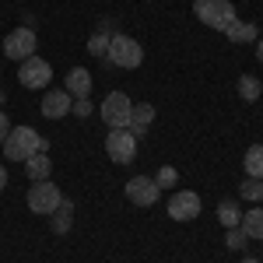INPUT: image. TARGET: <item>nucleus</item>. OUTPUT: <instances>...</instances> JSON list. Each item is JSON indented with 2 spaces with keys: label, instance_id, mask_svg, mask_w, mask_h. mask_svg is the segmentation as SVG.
I'll use <instances>...</instances> for the list:
<instances>
[{
  "label": "nucleus",
  "instance_id": "obj_10",
  "mask_svg": "<svg viewBox=\"0 0 263 263\" xmlns=\"http://www.w3.org/2000/svg\"><path fill=\"white\" fill-rule=\"evenodd\" d=\"M168 218L172 221H193L200 218V197L193 190H179L168 197Z\"/></svg>",
  "mask_w": 263,
  "mask_h": 263
},
{
  "label": "nucleus",
  "instance_id": "obj_28",
  "mask_svg": "<svg viewBox=\"0 0 263 263\" xmlns=\"http://www.w3.org/2000/svg\"><path fill=\"white\" fill-rule=\"evenodd\" d=\"M4 186H7V168L0 165V190H4Z\"/></svg>",
  "mask_w": 263,
  "mask_h": 263
},
{
  "label": "nucleus",
  "instance_id": "obj_23",
  "mask_svg": "<svg viewBox=\"0 0 263 263\" xmlns=\"http://www.w3.org/2000/svg\"><path fill=\"white\" fill-rule=\"evenodd\" d=\"M155 182H158V190H168V186H176V182H179V172H176L172 165H162V168L155 172Z\"/></svg>",
  "mask_w": 263,
  "mask_h": 263
},
{
  "label": "nucleus",
  "instance_id": "obj_8",
  "mask_svg": "<svg viewBox=\"0 0 263 263\" xmlns=\"http://www.w3.org/2000/svg\"><path fill=\"white\" fill-rule=\"evenodd\" d=\"M18 81H21V88H28V91L46 88V84L53 81V67H49V60H42V57H28V60L18 67Z\"/></svg>",
  "mask_w": 263,
  "mask_h": 263
},
{
  "label": "nucleus",
  "instance_id": "obj_26",
  "mask_svg": "<svg viewBox=\"0 0 263 263\" xmlns=\"http://www.w3.org/2000/svg\"><path fill=\"white\" fill-rule=\"evenodd\" d=\"M95 32H99V35H109V39H112V35H120V32H116V18H102Z\"/></svg>",
  "mask_w": 263,
  "mask_h": 263
},
{
  "label": "nucleus",
  "instance_id": "obj_17",
  "mask_svg": "<svg viewBox=\"0 0 263 263\" xmlns=\"http://www.w3.org/2000/svg\"><path fill=\"white\" fill-rule=\"evenodd\" d=\"M53 232H57V235H67V232H70V224H74V203L70 200H63L60 207H57V211H53Z\"/></svg>",
  "mask_w": 263,
  "mask_h": 263
},
{
  "label": "nucleus",
  "instance_id": "obj_27",
  "mask_svg": "<svg viewBox=\"0 0 263 263\" xmlns=\"http://www.w3.org/2000/svg\"><path fill=\"white\" fill-rule=\"evenodd\" d=\"M7 134H11V120H7V112L0 109V144L7 141Z\"/></svg>",
  "mask_w": 263,
  "mask_h": 263
},
{
  "label": "nucleus",
  "instance_id": "obj_12",
  "mask_svg": "<svg viewBox=\"0 0 263 263\" xmlns=\"http://www.w3.org/2000/svg\"><path fill=\"white\" fill-rule=\"evenodd\" d=\"M91 74L84 70V67H74V70H67V78H63V88L70 91V99H88L91 95Z\"/></svg>",
  "mask_w": 263,
  "mask_h": 263
},
{
  "label": "nucleus",
  "instance_id": "obj_7",
  "mask_svg": "<svg viewBox=\"0 0 263 263\" xmlns=\"http://www.w3.org/2000/svg\"><path fill=\"white\" fill-rule=\"evenodd\" d=\"M105 155L116 165H130L137 158V137L130 130H109L105 134Z\"/></svg>",
  "mask_w": 263,
  "mask_h": 263
},
{
  "label": "nucleus",
  "instance_id": "obj_1",
  "mask_svg": "<svg viewBox=\"0 0 263 263\" xmlns=\"http://www.w3.org/2000/svg\"><path fill=\"white\" fill-rule=\"evenodd\" d=\"M4 147V158L7 162H28L32 155H39V151H49V141L42 137L39 130H32V126H11V134H7V141L0 144Z\"/></svg>",
  "mask_w": 263,
  "mask_h": 263
},
{
  "label": "nucleus",
  "instance_id": "obj_11",
  "mask_svg": "<svg viewBox=\"0 0 263 263\" xmlns=\"http://www.w3.org/2000/svg\"><path fill=\"white\" fill-rule=\"evenodd\" d=\"M70 105H74L70 91H67V88H57V91H46V99H42L39 112L46 116V120H63V116L70 112Z\"/></svg>",
  "mask_w": 263,
  "mask_h": 263
},
{
  "label": "nucleus",
  "instance_id": "obj_15",
  "mask_svg": "<svg viewBox=\"0 0 263 263\" xmlns=\"http://www.w3.org/2000/svg\"><path fill=\"white\" fill-rule=\"evenodd\" d=\"M151 123H155V105H147V102H141V105H134V116H130V126H126V130H130L134 137H137V134L144 137Z\"/></svg>",
  "mask_w": 263,
  "mask_h": 263
},
{
  "label": "nucleus",
  "instance_id": "obj_24",
  "mask_svg": "<svg viewBox=\"0 0 263 263\" xmlns=\"http://www.w3.org/2000/svg\"><path fill=\"white\" fill-rule=\"evenodd\" d=\"M88 53H91V57H102V60H105V53H109V35H99V32H95V35L88 39Z\"/></svg>",
  "mask_w": 263,
  "mask_h": 263
},
{
  "label": "nucleus",
  "instance_id": "obj_25",
  "mask_svg": "<svg viewBox=\"0 0 263 263\" xmlns=\"http://www.w3.org/2000/svg\"><path fill=\"white\" fill-rule=\"evenodd\" d=\"M70 112H74L78 120H88V116L95 112V102H91V99H74V105H70Z\"/></svg>",
  "mask_w": 263,
  "mask_h": 263
},
{
  "label": "nucleus",
  "instance_id": "obj_4",
  "mask_svg": "<svg viewBox=\"0 0 263 263\" xmlns=\"http://www.w3.org/2000/svg\"><path fill=\"white\" fill-rule=\"evenodd\" d=\"M193 11H197V18H200L207 28H214V32H224L232 21H239L232 0H197Z\"/></svg>",
  "mask_w": 263,
  "mask_h": 263
},
{
  "label": "nucleus",
  "instance_id": "obj_14",
  "mask_svg": "<svg viewBox=\"0 0 263 263\" xmlns=\"http://www.w3.org/2000/svg\"><path fill=\"white\" fill-rule=\"evenodd\" d=\"M260 35V28L253 25V21H232L228 28H224V39L235 42V46H242V42H256Z\"/></svg>",
  "mask_w": 263,
  "mask_h": 263
},
{
  "label": "nucleus",
  "instance_id": "obj_5",
  "mask_svg": "<svg viewBox=\"0 0 263 263\" xmlns=\"http://www.w3.org/2000/svg\"><path fill=\"white\" fill-rule=\"evenodd\" d=\"M35 49H39V39H35V28L32 25H21V28L4 35V57L7 60L25 63L28 57H35Z\"/></svg>",
  "mask_w": 263,
  "mask_h": 263
},
{
  "label": "nucleus",
  "instance_id": "obj_21",
  "mask_svg": "<svg viewBox=\"0 0 263 263\" xmlns=\"http://www.w3.org/2000/svg\"><path fill=\"white\" fill-rule=\"evenodd\" d=\"M239 193H242V200H249V203L263 200V179H249V176H246L242 186H239Z\"/></svg>",
  "mask_w": 263,
  "mask_h": 263
},
{
  "label": "nucleus",
  "instance_id": "obj_18",
  "mask_svg": "<svg viewBox=\"0 0 263 263\" xmlns=\"http://www.w3.org/2000/svg\"><path fill=\"white\" fill-rule=\"evenodd\" d=\"M242 168L249 179H263V144H253L242 158Z\"/></svg>",
  "mask_w": 263,
  "mask_h": 263
},
{
  "label": "nucleus",
  "instance_id": "obj_6",
  "mask_svg": "<svg viewBox=\"0 0 263 263\" xmlns=\"http://www.w3.org/2000/svg\"><path fill=\"white\" fill-rule=\"evenodd\" d=\"M60 203H63V193L57 190L53 179L32 182V190H28V211H32V214H53Z\"/></svg>",
  "mask_w": 263,
  "mask_h": 263
},
{
  "label": "nucleus",
  "instance_id": "obj_2",
  "mask_svg": "<svg viewBox=\"0 0 263 263\" xmlns=\"http://www.w3.org/2000/svg\"><path fill=\"white\" fill-rule=\"evenodd\" d=\"M99 116L105 120L109 130H126L130 126V116H134V102L126 91H109L99 105Z\"/></svg>",
  "mask_w": 263,
  "mask_h": 263
},
{
  "label": "nucleus",
  "instance_id": "obj_30",
  "mask_svg": "<svg viewBox=\"0 0 263 263\" xmlns=\"http://www.w3.org/2000/svg\"><path fill=\"white\" fill-rule=\"evenodd\" d=\"M242 263H260V260H256V256H246V260Z\"/></svg>",
  "mask_w": 263,
  "mask_h": 263
},
{
  "label": "nucleus",
  "instance_id": "obj_22",
  "mask_svg": "<svg viewBox=\"0 0 263 263\" xmlns=\"http://www.w3.org/2000/svg\"><path fill=\"white\" fill-rule=\"evenodd\" d=\"M228 235H224V246L232 249V253H242L246 246H249V239H246V232L242 228H224Z\"/></svg>",
  "mask_w": 263,
  "mask_h": 263
},
{
  "label": "nucleus",
  "instance_id": "obj_16",
  "mask_svg": "<svg viewBox=\"0 0 263 263\" xmlns=\"http://www.w3.org/2000/svg\"><path fill=\"white\" fill-rule=\"evenodd\" d=\"M239 228L246 232L249 242H253V239H263V207H249L242 214V221H239Z\"/></svg>",
  "mask_w": 263,
  "mask_h": 263
},
{
  "label": "nucleus",
  "instance_id": "obj_29",
  "mask_svg": "<svg viewBox=\"0 0 263 263\" xmlns=\"http://www.w3.org/2000/svg\"><path fill=\"white\" fill-rule=\"evenodd\" d=\"M256 60H260V63H263V39H260V42H256Z\"/></svg>",
  "mask_w": 263,
  "mask_h": 263
},
{
  "label": "nucleus",
  "instance_id": "obj_20",
  "mask_svg": "<svg viewBox=\"0 0 263 263\" xmlns=\"http://www.w3.org/2000/svg\"><path fill=\"white\" fill-rule=\"evenodd\" d=\"M260 95H263L260 78H253V74H242V78H239V99H242V102H256Z\"/></svg>",
  "mask_w": 263,
  "mask_h": 263
},
{
  "label": "nucleus",
  "instance_id": "obj_19",
  "mask_svg": "<svg viewBox=\"0 0 263 263\" xmlns=\"http://www.w3.org/2000/svg\"><path fill=\"white\" fill-rule=\"evenodd\" d=\"M218 221H221L224 228H239V221H242L239 203H235V200H221V203H218Z\"/></svg>",
  "mask_w": 263,
  "mask_h": 263
},
{
  "label": "nucleus",
  "instance_id": "obj_3",
  "mask_svg": "<svg viewBox=\"0 0 263 263\" xmlns=\"http://www.w3.org/2000/svg\"><path fill=\"white\" fill-rule=\"evenodd\" d=\"M105 60L112 63V67H123V70H137L144 63V49L137 39H130V35H112L109 39V53H105Z\"/></svg>",
  "mask_w": 263,
  "mask_h": 263
},
{
  "label": "nucleus",
  "instance_id": "obj_9",
  "mask_svg": "<svg viewBox=\"0 0 263 263\" xmlns=\"http://www.w3.org/2000/svg\"><path fill=\"white\" fill-rule=\"evenodd\" d=\"M158 197H162V190H158L155 176H134V179L126 182V200L134 203V207H155Z\"/></svg>",
  "mask_w": 263,
  "mask_h": 263
},
{
  "label": "nucleus",
  "instance_id": "obj_31",
  "mask_svg": "<svg viewBox=\"0 0 263 263\" xmlns=\"http://www.w3.org/2000/svg\"><path fill=\"white\" fill-rule=\"evenodd\" d=\"M4 102H7V95H4V88H0V105H4Z\"/></svg>",
  "mask_w": 263,
  "mask_h": 263
},
{
  "label": "nucleus",
  "instance_id": "obj_13",
  "mask_svg": "<svg viewBox=\"0 0 263 263\" xmlns=\"http://www.w3.org/2000/svg\"><path fill=\"white\" fill-rule=\"evenodd\" d=\"M25 176L28 182H42L53 176V158H49V151H39V155H32L28 162H25Z\"/></svg>",
  "mask_w": 263,
  "mask_h": 263
}]
</instances>
